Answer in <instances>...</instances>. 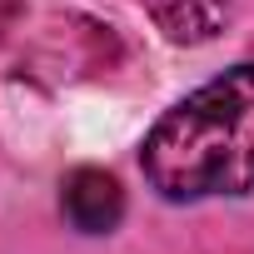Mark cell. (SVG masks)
<instances>
[{"label":"cell","instance_id":"cell-1","mask_svg":"<svg viewBox=\"0 0 254 254\" xmlns=\"http://www.w3.org/2000/svg\"><path fill=\"white\" fill-rule=\"evenodd\" d=\"M145 180L175 199H234L254 190V60L170 105L140 150Z\"/></svg>","mask_w":254,"mask_h":254},{"label":"cell","instance_id":"cell-2","mask_svg":"<svg viewBox=\"0 0 254 254\" xmlns=\"http://www.w3.org/2000/svg\"><path fill=\"white\" fill-rule=\"evenodd\" d=\"M60 209L80 234H110L125 219V190L105 170H75L60 185Z\"/></svg>","mask_w":254,"mask_h":254},{"label":"cell","instance_id":"cell-3","mask_svg":"<svg viewBox=\"0 0 254 254\" xmlns=\"http://www.w3.org/2000/svg\"><path fill=\"white\" fill-rule=\"evenodd\" d=\"M234 0H145L155 30L170 45H204L224 30Z\"/></svg>","mask_w":254,"mask_h":254}]
</instances>
